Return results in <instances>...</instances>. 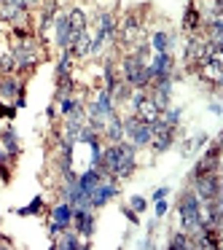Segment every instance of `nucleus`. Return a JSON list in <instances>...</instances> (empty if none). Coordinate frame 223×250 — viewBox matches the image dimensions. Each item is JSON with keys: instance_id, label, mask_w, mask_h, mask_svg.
<instances>
[{"instance_id": "19", "label": "nucleus", "mask_w": 223, "mask_h": 250, "mask_svg": "<svg viewBox=\"0 0 223 250\" xmlns=\"http://www.w3.org/2000/svg\"><path fill=\"white\" fill-rule=\"evenodd\" d=\"M49 221L60 223L62 229H70V223H73V205H67V202H62V199L57 202V205H51Z\"/></svg>"}, {"instance_id": "32", "label": "nucleus", "mask_w": 223, "mask_h": 250, "mask_svg": "<svg viewBox=\"0 0 223 250\" xmlns=\"http://www.w3.org/2000/svg\"><path fill=\"white\" fill-rule=\"evenodd\" d=\"M121 215L126 218V223H129V226H140V215H137L129 205H121Z\"/></svg>"}, {"instance_id": "38", "label": "nucleus", "mask_w": 223, "mask_h": 250, "mask_svg": "<svg viewBox=\"0 0 223 250\" xmlns=\"http://www.w3.org/2000/svg\"><path fill=\"white\" fill-rule=\"evenodd\" d=\"M156 226H159V218H151V221H148V226H145V231L153 237V231H156Z\"/></svg>"}, {"instance_id": "5", "label": "nucleus", "mask_w": 223, "mask_h": 250, "mask_svg": "<svg viewBox=\"0 0 223 250\" xmlns=\"http://www.w3.org/2000/svg\"><path fill=\"white\" fill-rule=\"evenodd\" d=\"M92 22H94V33L108 43V49H113L116 41H119V17H116V11H110V8H100V11L94 14Z\"/></svg>"}, {"instance_id": "31", "label": "nucleus", "mask_w": 223, "mask_h": 250, "mask_svg": "<svg viewBox=\"0 0 223 250\" xmlns=\"http://www.w3.org/2000/svg\"><path fill=\"white\" fill-rule=\"evenodd\" d=\"M126 205H129L132 210L137 212V215H142V212L148 210V199H145V196H140V194H132V196H129V202H126Z\"/></svg>"}, {"instance_id": "14", "label": "nucleus", "mask_w": 223, "mask_h": 250, "mask_svg": "<svg viewBox=\"0 0 223 250\" xmlns=\"http://www.w3.org/2000/svg\"><path fill=\"white\" fill-rule=\"evenodd\" d=\"M100 137H102V143H121V140H124V121H121V113H119V110H116V113L110 116L108 121H105Z\"/></svg>"}, {"instance_id": "17", "label": "nucleus", "mask_w": 223, "mask_h": 250, "mask_svg": "<svg viewBox=\"0 0 223 250\" xmlns=\"http://www.w3.org/2000/svg\"><path fill=\"white\" fill-rule=\"evenodd\" d=\"M51 248L54 250H83V239L78 237L76 229H65L57 239H51Z\"/></svg>"}, {"instance_id": "13", "label": "nucleus", "mask_w": 223, "mask_h": 250, "mask_svg": "<svg viewBox=\"0 0 223 250\" xmlns=\"http://www.w3.org/2000/svg\"><path fill=\"white\" fill-rule=\"evenodd\" d=\"M202 19H204V11H202V8L196 6L194 0H191L188 6H185L183 22H180L183 33H188V35H199V33H202Z\"/></svg>"}, {"instance_id": "7", "label": "nucleus", "mask_w": 223, "mask_h": 250, "mask_svg": "<svg viewBox=\"0 0 223 250\" xmlns=\"http://www.w3.org/2000/svg\"><path fill=\"white\" fill-rule=\"evenodd\" d=\"M70 229H76L81 239H94V231H97V215L89 207H73V223Z\"/></svg>"}, {"instance_id": "36", "label": "nucleus", "mask_w": 223, "mask_h": 250, "mask_svg": "<svg viewBox=\"0 0 223 250\" xmlns=\"http://www.w3.org/2000/svg\"><path fill=\"white\" fill-rule=\"evenodd\" d=\"M169 194H172V188H169V186H159V188H153V191H151V202H156V199H167Z\"/></svg>"}, {"instance_id": "21", "label": "nucleus", "mask_w": 223, "mask_h": 250, "mask_svg": "<svg viewBox=\"0 0 223 250\" xmlns=\"http://www.w3.org/2000/svg\"><path fill=\"white\" fill-rule=\"evenodd\" d=\"M65 11H67V22H70L73 33H76V35H81L83 30L89 27V17H86V11H83V8H78V6L65 8Z\"/></svg>"}, {"instance_id": "11", "label": "nucleus", "mask_w": 223, "mask_h": 250, "mask_svg": "<svg viewBox=\"0 0 223 250\" xmlns=\"http://www.w3.org/2000/svg\"><path fill=\"white\" fill-rule=\"evenodd\" d=\"M27 92V83H24V76L19 73H8V76H0V100L3 103H14L17 94Z\"/></svg>"}, {"instance_id": "39", "label": "nucleus", "mask_w": 223, "mask_h": 250, "mask_svg": "<svg viewBox=\"0 0 223 250\" xmlns=\"http://www.w3.org/2000/svg\"><path fill=\"white\" fill-rule=\"evenodd\" d=\"M210 113L212 116H221L223 110H221V103H210Z\"/></svg>"}, {"instance_id": "10", "label": "nucleus", "mask_w": 223, "mask_h": 250, "mask_svg": "<svg viewBox=\"0 0 223 250\" xmlns=\"http://www.w3.org/2000/svg\"><path fill=\"white\" fill-rule=\"evenodd\" d=\"M175 70H178V67H175V54H172V51L151 54V60H148V73H151L153 81H156V78H167V76H172Z\"/></svg>"}, {"instance_id": "12", "label": "nucleus", "mask_w": 223, "mask_h": 250, "mask_svg": "<svg viewBox=\"0 0 223 250\" xmlns=\"http://www.w3.org/2000/svg\"><path fill=\"white\" fill-rule=\"evenodd\" d=\"M0 146L8 151V156L11 159H19L24 153V146H22V137H19L17 126H14V121H8L3 129H0Z\"/></svg>"}, {"instance_id": "18", "label": "nucleus", "mask_w": 223, "mask_h": 250, "mask_svg": "<svg viewBox=\"0 0 223 250\" xmlns=\"http://www.w3.org/2000/svg\"><path fill=\"white\" fill-rule=\"evenodd\" d=\"M11 212H14V215H19V218H38V215H46V199H43V194H35L24 207H14Z\"/></svg>"}, {"instance_id": "8", "label": "nucleus", "mask_w": 223, "mask_h": 250, "mask_svg": "<svg viewBox=\"0 0 223 250\" xmlns=\"http://www.w3.org/2000/svg\"><path fill=\"white\" fill-rule=\"evenodd\" d=\"M188 186L194 188V194L199 196V202H210V199H215V196H223L221 194V172H207Z\"/></svg>"}, {"instance_id": "29", "label": "nucleus", "mask_w": 223, "mask_h": 250, "mask_svg": "<svg viewBox=\"0 0 223 250\" xmlns=\"http://www.w3.org/2000/svg\"><path fill=\"white\" fill-rule=\"evenodd\" d=\"M135 116H137L140 121H145V124H151V121L156 119V116H162V113H159V108L151 103V100H145V103H142L140 108H137V113H135Z\"/></svg>"}, {"instance_id": "34", "label": "nucleus", "mask_w": 223, "mask_h": 250, "mask_svg": "<svg viewBox=\"0 0 223 250\" xmlns=\"http://www.w3.org/2000/svg\"><path fill=\"white\" fill-rule=\"evenodd\" d=\"M62 231H65V229H62L60 223H54V221H46V234H49V242H51V239H57Z\"/></svg>"}, {"instance_id": "37", "label": "nucleus", "mask_w": 223, "mask_h": 250, "mask_svg": "<svg viewBox=\"0 0 223 250\" xmlns=\"http://www.w3.org/2000/svg\"><path fill=\"white\" fill-rule=\"evenodd\" d=\"M137 248H140V250H153V248H156V242H153L151 234H145V239H142V242L137 245Z\"/></svg>"}, {"instance_id": "6", "label": "nucleus", "mask_w": 223, "mask_h": 250, "mask_svg": "<svg viewBox=\"0 0 223 250\" xmlns=\"http://www.w3.org/2000/svg\"><path fill=\"white\" fill-rule=\"evenodd\" d=\"M121 121H124V140H129L137 151H140V148H148V143H151V129H148L145 121H140L135 113H121Z\"/></svg>"}, {"instance_id": "25", "label": "nucleus", "mask_w": 223, "mask_h": 250, "mask_svg": "<svg viewBox=\"0 0 223 250\" xmlns=\"http://www.w3.org/2000/svg\"><path fill=\"white\" fill-rule=\"evenodd\" d=\"M54 83H57V89H54V103H57V100H62V97H70V94L78 92V83H76V78H73V76L62 78V81H54Z\"/></svg>"}, {"instance_id": "22", "label": "nucleus", "mask_w": 223, "mask_h": 250, "mask_svg": "<svg viewBox=\"0 0 223 250\" xmlns=\"http://www.w3.org/2000/svg\"><path fill=\"white\" fill-rule=\"evenodd\" d=\"M121 81L119 76V67H116V62L110 60H102V89H108V92H113V86Z\"/></svg>"}, {"instance_id": "9", "label": "nucleus", "mask_w": 223, "mask_h": 250, "mask_svg": "<svg viewBox=\"0 0 223 250\" xmlns=\"http://www.w3.org/2000/svg\"><path fill=\"white\" fill-rule=\"evenodd\" d=\"M51 30H54V43H57V49H60V51L70 49L73 41H76V33H73L70 22H67V11H65V8H62V11H57L54 22H51Z\"/></svg>"}, {"instance_id": "35", "label": "nucleus", "mask_w": 223, "mask_h": 250, "mask_svg": "<svg viewBox=\"0 0 223 250\" xmlns=\"http://www.w3.org/2000/svg\"><path fill=\"white\" fill-rule=\"evenodd\" d=\"M43 116H46V119H49V121H51V124H54V121H57V119H60V108H57V103H54V100H51V103H49V105H46V110H43Z\"/></svg>"}, {"instance_id": "33", "label": "nucleus", "mask_w": 223, "mask_h": 250, "mask_svg": "<svg viewBox=\"0 0 223 250\" xmlns=\"http://www.w3.org/2000/svg\"><path fill=\"white\" fill-rule=\"evenodd\" d=\"M167 212H169V202L167 199H156V202H153V218H159V221H162Z\"/></svg>"}, {"instance_id": "2", "label": "nucleus", "mask_w": 223, "mask_h": 250, "mask_svg": "<svg viewBox=\"0 0 223 250\" xmlns=\"http://www.w3.org/2000/svg\"><path fill=\"white\" fill-rule=\"evenodd\" d=\"M199 207H202L199 196L194 194L191 186H185L178 194V205H175V210H178V215H180V229H183L185 234L196 231V229L202 226L199 223Z\"/></svg>"}, {"instance_id": "30", "label": "nucleus", "mask_w": 223, "mask_h": 250, "mask_svg": "<svg viewBox=\"0 0 223 250\" xmlns=\"http://www.w3.org/2000/svg\"><path fill=\"white\" fill-rule=\"evenodd\" d=\"M126 54L137 57V60H142V62H148V60H151V54H153V51H151V46H148V41L142 38V41H137V43H132Z\"/></svg>"}, {"instance_id": "15", "label": "nucleus", "mask_w": 223, "mask_h": 250, "mask_svg": "<svg viewBox=\"0 0 223 250\" xmlns=\"http://www.w3.org/2000/svg\"><path fill=\"white\" fill-rule=\"evenodd\" d=\"M175 43H178V38H175V33H169V30H156V33L148 35V46H151L153 54H162V51H172Z\"/></svg>"}, {"instance_id": "1", "label": "nucleus", "mask_w": 223, "mask_h": 250, "mask_svg": "<svg viewBox=\"0 0 223 250\" xmlns=\"http://www.w3.org/2000/svg\"><path fill=\"white\" fill-rule=\"evenodd\" d=\"M8 51H11V57H14V65H17L19 76L33 73L35 67L46 60V43H41L35 35L27 41H14V46Z\"/></svg>"}, {"instance_id": "27", "label": "nucleus", "mask_w": 223, "mask_h": 250, "mask_svg": "<svg viewBox=\"0 0 223 250\" xmlns=\"http://www.w3.org/2000/svg\"><path fill=\"white\" fill-rule=\"evenodd\" d=\"M167 248L169 250H191V239H188V234L180 229V231H172L169 234V239H167Z\"/></svg>"}, {"instance_id": "20", "label": "nucleus", "mask_w": 223, "mask_h": 250, "mask_svg": "<svg viewBox=\"0 0 223 250\" xmlns=\"http://www.w3.org/2000/svg\"><path fill=\"white\" fill-rule=\"evenodd\" d=\"M73 67H76V57L70 54V49H65L60 54V62L54 67V81H62V78L73 76Z\"/></svg>"}, {"instance_id": "28", "label": "nucleus", "mask_w": 223, "mask_h": 250, "mask_svg": "<svg viewBox=\"0 0 223 250\" xmlns=\"http://www.w3.org/2000/svg\"><path fill=\"white\" fill-rule=\"evenodd\" d=\"M162 119L167 126H180V121H183V108H178V105H167V108L162 110Z\"/></svg>"}, {"instance_id": "26", "label": "nucleus", "mask_w": 223, "mask_h": 250, "mask_svg": "<svg viewBox=\"0 0 223 250\" xmlns=\"http://www.w3.org/2000/svg\"><path fill=\"white\" fill-rule=\"evenodd\" d=\"M145 100H148V92H145V89H132L129 97H126V103L121 105V108H126V113H137V108H140Z\"/></svg>"}, {"instance_id": "4", "label": "nucleus", "mask_w": 223, "mask_h": 250, "mask_svg": "<svg viewBox=\"0 0 223 250\" xmlns=\"http://www.w3.org/2000/svg\"><path fill=\"white\" fill-rule=\"evenodd\" d=\"M119 194H121V180H116V178H102V180H100V183L86 194V199H89V207L97 212V210H102L105 205H110L113 199H119Z\"/></svg>"}, {"instance_id": "24", "label": "nucleus", "mask_w": 223, "mask_h": 250, "mask_svg": "<svg viewBox=\"0 0 223 250\" xmlns=\"http://www.w3.org/2000/svg\"><path fill=\"white\" fill-rule=\"evenodd\" d=\"M100 180H102V172H100L97 167H86L83 172H78V186H81L83 194H89V191H92Z\"/></svg>"}, {"instance_id": "23", "label": "nucleus", "mask_w": 223, "mask_h": 250, "mask_svg": "<svg viewBox=\"0 0 223 250\" xmlns=\"http://www.w3.org/2000/svg\"><path fill=\"white\" fill-rule=\"evenodd\" d=\"M14 167H17V159L8 156V151L3 146H0V183L8 186L14 178Z\"/></svg>"}, {"instance_id": "3", "label": "nucleus", "mask_w": 223, "mask_h": 250, "mask_svg": "<svg viewBox=\"0 0 223 250\" xmlns=\"http://www.w3.org/2000/svg\"><path fill=\"white\" fill-rule=\"evenodd\" d=\"M119 76H121V81H126L132 89H148V83L153 81L151 73H148V62L137 60V57H132V54L121 57Z\"/></svg>"}, {"instance_id": "16", "label": "nucleus", "mask_w": 223, "mask_h": 250, "mask_svg": "<svg viewBox=\"0 0 223 250\" xmlns=\"http://www.w3.org/2000/svg\"><path fill=\"white\" fill-rule=\"evenodd\" d=\"M178 129H180V126H169V129L153 135L151 143H148V148H151L153 153H167L169 148L175 146V140H178Z\"/></svg>"}]
</instances>
